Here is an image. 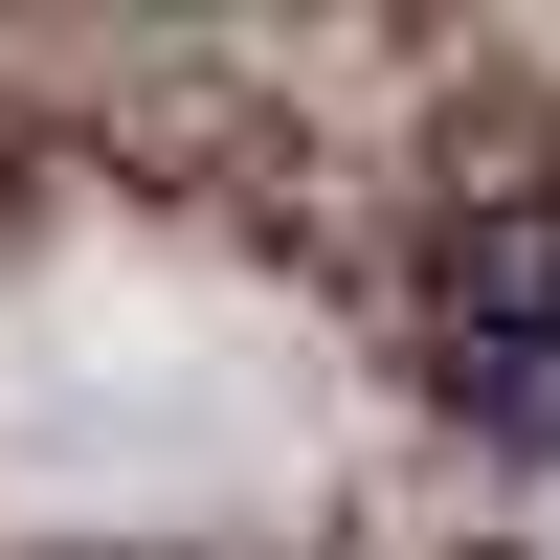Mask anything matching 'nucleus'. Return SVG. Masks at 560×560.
<instances>
[{
    "instance_id": "f257e3e1",
    "label": "nucleus",
    "mask_w": 560,
    "mask_h": 560,
    "mask_svg": "<svg viewBox=\"0 0 560 560\" xmlns=\"http://www.w3.org/2000/svg\"><path fill=\"white\" fill-rule=\"evenodd\" d=\"M427 382L471 404V427L560 448V179H516V202H471L427 247Z\"/></svg>"
}]
</instances>
